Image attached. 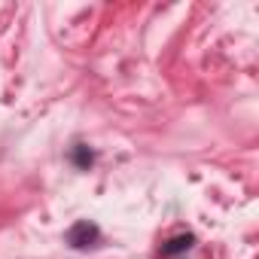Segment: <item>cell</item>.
I'll list each match as a JSON object with an SVG mask.
<instances>
[{"label":"cell","instance_id":"obj_1","mask_svg":"<svg viewBox=\"0 0 259 259\" xmlns=\"http://www.w3.org/2000/svg\"><path fill=\"white\" fill-rule=\"evenodd\" d=\"M67 244L73 250H89V247H98L101 244V229L89 220H79L76 226H70L67 232Z\"/></svg>","mask_w":259,"mask_h":259},{"label":"cell","instance_id":"obj_2","mask_svg":"<svg viewBox=\"0 0 259 259\" xmlns=\"http://www.w3.org/2000/svg\"><path fill=\"white\" fill-rule=\"evenodd\" d=\"M192 247H195V235L180 232V235H174V238H168V241L162 244V256L171 259V256H180V253H186V250H192Z\"/></svg>","mask_w":259,"mask_h":259},{"label":"cell","instance_id":"obj_3","mask_svg":"<svg viewBox=\"0 0 259 259\" xmlns=\"http://www.w3.org/2000/svg\"><path fill=\"white\" fill-rule=\"evenodd\" d=\"M70 162H73L76 168H82V171H85V168L95 162V153H92L85 144H73V147H70Z\"/></svg>","mask_w":259,"mask_h":259}]
</instances>
